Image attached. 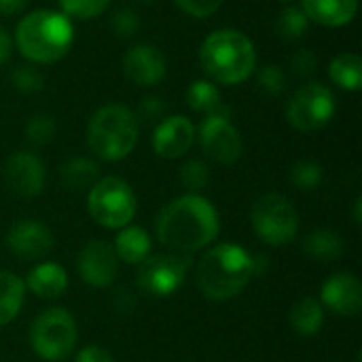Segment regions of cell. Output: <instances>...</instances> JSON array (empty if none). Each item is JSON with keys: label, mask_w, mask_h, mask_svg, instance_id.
Returning a JSON list of instances; mask_svg holds the SVG:
<instances>
[{"label": "cell", "mask_w": 362, "mask_h": 362, "mask_svg": "<svg viewBox=\"0 0 362 362\" xmlns=\"http://www.w3.org/2000/svg\"><path fill=\"white\" fill-rule=\"evenodd\" d=\"M221 233V216L210 199L187 193L172 199L155 221L159 244L174 255L189 257L206 250Z\"/></svg>", "instance_id": "1"}, {"label": "cell", "mask_w": 362, "mask_h": 362, "mask_svg": "<svg viewBox=\"0 0 362 362\" xmlns=\"http://www.w3.org/2000/svg\"><path fill=\"white\" fill-rule=\"evenodd\" d=\"M255 278L252 255L235 242L210 246L197 263V286L210 301H229Z\"/></svg>", "instance_id": "2"}, {"label": "cell", "mask_w": 362, "mask_h": 362, "mask_svg": "<svg viewBox=\"0 0 362 362\" xmlns=\"http://www.w3.org/2000/svg\"><path fill=\"white\" fill-rule=\"evenodd\" d=\"M13 42L28 62L55 64L74 42V25L62 11L38 8L19 19Z\"/></svg>", "instance_id": "3"}, {"label": "cell", "mask_w": 362, "mask_h": 362, "mask_svg": "<svg viewBox=\"0 0 362 362\" xmlns=\"http://www.w3.org/2000/svg\"><path fill=\"white\" fill-rule=\"evenodd\" d=\"M199 64L210 81L221 85H240L257 68V49L240 30H214L199 47Z\"/></svg>", "instance_id": "4"}, {"label": "cell", "mask_w": 362, "mask_h": 362, "mask_svg": "<svg viewBox=\"0 0 362 362\" xmlns=\"http://www.w3.org/2000/svg\"><path fill=\"white\" fill-rule=\"evenodd\" d=\"M140 138V119L125 104L100 106L87 123V146L102 161H121L134 153Z\"/></svg>", "instance_id": "5"}, {"label": "cell", "mask_w": 362, "mask_h": 362, "mask_svg": "<svg viewBox=\"0 0 362 362\" xmlns=\"http://www.w3.org/2000/svg\"><path fill=\"white\" fill-rule=\"evenodd\" d=\"M78 341V327L66 308H47L30 325V346L47 362L66 361Z\"/></svg>", "instance_id": "6"}, {"label": "cell", "mask_w": 362, "mask_h": 362, "mask_svg": "<svg viewBox=\"0 0 362 362\" xmlns=\"http://www.w3.org/2000/svg\"><path fill=\"white\" fill-rule=\"evenodd\" d=\"M138 210L134 189L119 176H104L87 191V212L104 229L119 231L132 225Z\"/></svg>", "instance_id": "7"}, {"label": "cell", "mask_w": 362, "mask_h": 362, "mask_svg": "<svg viewBox=\"0 0 362 362\" xmlns=\"http://www.w3.org/2000/svg\"><path fill=\"white\" fill-rule=\"evenodd\" d=\"M250 223L261 242L269 246H286L297 238L299 212L288 197L265 193L252 204Z\"/></svg>", "instance_id": "8"}, {"label": "cell", "mask_w": 362, "mask_h": 362, "mask_svg": "<svg viewBox=\"0 0 362 362\" xmlns=\"http://www.w3.org/2000/svg\"><path fill=\"white\" fill-rule=\"evenodd\" d=\"M337 100L335 93L320 81L305 83L295 91V95L286 104V121L297 132H316L329 125L335 117Z\"/></svg>", "instance_id": "9"}, {"label": "cell", "mask_w": 362, "mask_h": 362, "mask_svg": "<svg viewBox=\"0 0 362 362\" xmlns=\"http://www.w3.org/2000/svg\"><path fill=\"white\" fill-rule=\"evenodd\" d=\"M189 274V257H180L174 252L148 255L136 272L138 288L157 299L172 297L180 291Z\"/></svg>", "instance_id": "10"}, {"label": "cell", "mask_w": 362, "mask_h": 362, "mask_svg": "<svg viewBox=\"0 0 362 362\" xmlns=\"http://www.w3.org/2000/svg\"><path fill=\"white\" fill-rule=\"evenodd\" d=\"M195 136H199L202 151L212 161H216L221 165L235 163L244 153L242 136H240L238 127L231 123L229 110L206 115L199 125V132H195Z\"/></svg>", "instance_id": "11"}, {"label": "cell", "mask_w": 362, "mask_h": 362, "mask_svg": "<svg viewBox=\"0 0 362 362\" xmlns=\"http://www.w3.org/2000/svg\"><path fill=\"white\" fill-rule=\"evenodd\" d=\"M76 269L81 280L93 288H106L115 282L119 272V259L106 240H91L87 242L76 259Z\"/></svg>", "instance_id": "12"}, {"label": "cell", "mask_w": 362, "mask_h": 362, "mask_svg": "<svg viewBox=\"0 0 362 362\" xmlns=\"http://www.w3.org/2000/svg\"><path fill=\"white\" fill-rule=\"evenodd\" d=\"M4 176L17 197L32 199L42 193L47 182V168L32 151H15L4 163Z\"/></svg>", "instance_id": "13"}, {"label": "cell", "mask_w": 362, "mask_h": 362, "mask_svg": "<svg viewBox=\"0 0 362 362\" xmlns=\"http://www.w3.org/2000/svg\"><path fill=\"white\" fill-rule=\"evenodd\" d=\"M325 310L335 316L354 318L362 310V282L352 272H337L329 276L320 286V299Z\"/></svg>", "instance_id": "14"}, {"label": "cell", "mask_w": 362, "mask_h": 362, "mask_svg": "<svg viewBox=\"0 0 362 362\" xmlns=\"http://www.w3.org/2000/svg\"><path fill=\"white\" fill-rule=\"evenodd\" d=\"M6 248L21 261H42L53 250V233L34 218H23L11 225L6 233Z\"/></svg>", "instance_id": "15"}, {"label": "cell", "mask_w": 362, "mask_h": 362, "mask_svg": "<svg viewBox=\"0 0 362 362\" xmlns=\"http://www.w3.org/2000/svg\"><path fill=\"white\" fill-rule=\"evenodd\" d=\"M163 53L151 42H138L123 55V74L138 87H155L165 78Z\"/></svg>", "instance_id": "16"}, {"label": "cell", "mask_w": 362, "mask_h": 362, "mask_svg": "<svg viewBox=\"0 0 362 362\" xmlns=\"http://www.w3.org/2000/svg\"><path fill=\"white\" fill-rule=\"evenodd\" d=\"M195 142V125L185 115L163 117L153 132V151L161 159H180Z\"/></svg>", "instance_id": "17"}, {"label": "cell", "mask_w": 362, "mask_h": 362, "mask_svg": "<svg viewBox=\"0 0 362 362\" xmlns=\"http://www.w3.org/2000/svg\"><path fill=\"white\" fill-rule=\"evenodd\" d=\"M23 284L38 299H59L68 291V272L59 263L45 261L28 272Z\"/></svg>", "instance_id": "18"}, {"label": "cell", "mask_w": 362, "mask_h": 362, "mask_svg": "<svg viewBox=\"0 0 362 362\" xmlns=\"http://www.w3.org/2000/svg\"><path fill=\"white\" fill-rule=\"evenodd\" d=\"M301 11L308 19L320 25L344 28L354 21L358 0H301Z\"/></svg>", "instance_id": "19"}, {"label": "cell", "mask_w": 362, "mask_h": 362, "mask_svg": "<svg viewBox=\"0 0 362 362\" xmlns=\"http://www.w3.org/2000/svg\"><path fill=\"white\" fill-rule=\"evenodd\" d=\"M119 263H127V265H140L153 248V240L146 233V229L138 227V225H127L123 229H119L117 240L112 244Z\"/></svg>", "instance_id": "20"}, {"label": "cell", "mask_w": 362, "mask_h": 362, "mask_svg": "<svg viewBox=\"0 0 362 362\" xmlns=\"http://www.w3.org/2000/svg\"><path fill=\"white\" fill-rule=\"evenodd\" d=\"M25 301V284L23 280L6 269H0V327L11 325Z\"/></svg>", "instance_id": "21"}, {"label": "cell", "mask_w": 362, "mask_h": 362, "mask_svg": "<svg viewBox=\"0 0 362 362\" xmlns=\"http://www.w3.org/2000/svg\"><path fill=\"white\" fill-rule=\"evenodd\" d=\"M303 252L318 263H335L346 255V242L331 229H318L303 240Z\"/></svg>", "instance_id": "22"}, {"label": "cell", "mask_w": 362, "mask_h": 362, "mask_svg": "<svg viewBox=\"0 0 362 362\" xmlns=\"http://www.w3.org/2000/svg\"><path fill=\"white\" fill-rule=\"evenodd\" d=\"M288 322H291L293 331L303 337L318 335L325 325V308L316 297H305L293 305Z\"/></svg>", "instance_id": "23"}, {"label": "cell", "mask_w": 362, "mask_h": 362, "mask_svg": "<svg viewBox=\"0 0 362 362\" xmlns=\"http://www.w3.org/2000/svg\"><path fill=\"white\" fill-rule=\"evenodd\" d=\"M98 176L100 168L89 157H70L59 170L62 185L70 191H89L98 182Z\"/></svg>", "instance_id": "24"}, {"label": "cell", "mask_w": 362, "mask_h": 362, "mask_svg": "<svg viewBox=\"0 0 362 362\" xmlns=\"http://www.w3.org/2000/svg\"><path fill=\"white\" fill-rule=\"evenodd\" d=\"M331 81L346 89V91H358L362 87V59L358 53H339L333 57L329 66Z\"/></svg>", "instance_id": "25"}, {"label": "cell", "mask_w": 362, "mask_h": 362, "mask_svg": "<svg viewBox=\"0 0 362 362\" xmlns=\"http://www.w3.org/2000/svg\"><path fill=\"white\" fill-rule=\"evenodd\" d=\"M187 104L191 110L202 112V115H214V112H223L227 110L221 104V91L212 81H193L187 87Z\"/></svg>", "instance_id": "26"}, {"label": "cell", "mask_w": 362, "mask_h": 362, "mask_svg": "<svg viewBox=\"0 0 362 362\" xmlns=\"http://www.w3.org/2000/svg\"><path fill=\"white\" fill-rule=\"evenodd\" d=\"M325 178V170L314 159H301L291 168V182L301 191H314L320 187Z\"/></svg>", "instance_id": "27"}, {"label": "cell", "mask_w": 362, "mask_h": 362, "mask_svg": "<svg viewBox=\"0 0 362 362\" xmlns=\"http://www.w3.org/2000/svg\"><path fill=\"white\" fill-rule=\"evenodd\" d=\"M308 25H310V19L305 17V13L299 6H293V4H288L278 15V21H276V28H278L280 36H284L288 40L301 38L308 32Z\"/></svg>", "instance_id": "28"}, {"label": "cell", "mask_w": 362, "mask_h": 362, "mask_svg": "<svg viewBox=\"0 0 362 362\" xmlns=\"http://www.w3.org/2000/svg\"><path fill=\"white\" fill-rule=\"evenodd\" d=\"M110 0H59L62 13L70 19H95L108 8Z\"/></svg>", "instance_id": "29"}, {"label": "cell", "mask_w": 362, "mask_h": 362, "mask_svg": "<svg viewBox=\"0 0 362 362\" xmlns=\"http://www.w3.org/2000/svg\"><path fill=\"white\" fill-rule=\"evenodd\" d=\"M180 182L189 193H197L208 187L210 182V170L204 161L191 159L180 168Z\"/></svg>", "instance_id": "30"}, {"label": "cell", "mask_w": 362, "mask_h": 362, "mask_svg": "<svg viewBox=\"0 0 362 362\" xmlns=\"http://www.w3.org/2000/svg\"><path fill=\"white\" fill-rule=\"evenodd\" d=\"M55 119L51 115H34L25 125V138L34 146H42L53 140L55 136Z\"/></svg>", "instance_id": "31"}, {"label": "cell", "mask_w": 362, "mask_h": 362, "mask_svg": "<svg viewBox=\"0 0 362 362\" xmlns=\"http://www.w3.org/2000/svg\"><path fill=\"white\" fill-rule=\"evenodd\" d=\"M257 85L265 95H280L286 89V74L280 66L267 64L259 70L257 74Z\"/></svg>", "instance_id": "32"}, {"label": "cell", "mask_w": 362, "mask_h": 362, "mask_svg": "<svg viewBox=\"0 0 362 362\" xmlns=\"http://www.w3.org/2000/svg\"><path fill=\"white\" fill-rule=\"evenodd\" d=\"M11 83H13V87H15L17 91H21V93H36V91L42 89L45 78H42V74H40L34 66L25 64V66H17V68L13 70Z\"/></svg>", "instance_id": "33"}, {"label": "cell", "mask_w": 362, "mask_h": 362, "mask_svg": "<svg viewBox=\"0 0 362 362\" xmlns=\"http://www.w3.org/2000/svg\"><path fill=\"white\" fill-rule=\"evenodd\" d=\"M176 6L189 15V17H195V19H206L210 15H214L225 0H174Z\"/></svg>", "instance_id": "34"}, {"label": "cell", "mask_w": 362, "mask_h": 362, "mask_svg": "<svg viewBox=\"0 0 362 362\" xmlns=\"http://www.w3.org/2000/svg\"><path fill=\"white\" fill-rule=\"evenodd\" d=\"M112 30L119 38H129L138 32L140 28V19L136 15V11L132 8H119L115 15H112Z\"/></svg>", "instance_id": "35"}, {"label": "cell", "mask_w": 362, "mask_h": 362, "mask_svg": "<svg viewBox=\"0 0 362 362\" xmlns=\"http://www.w3.org/2000/svg\"><path fill=\"white\" fill-rule=\"evenodd\" d=\"M165 110H168V106H165V102L161 100V98H157V95H146V98H142V102L138 104V119L142 117V119H146V121H157V119H163V115H165Z\"/></svg>", "instance_id": "36"}, {"label": "cell", "mask_w": 362, "mask_h": 362, "mask_svg": "<svg viewBox=\"0 0 362 362\" xmlns=\"http://www.w3.org/2000/svg\"><path fill=\"white\" fill-rule=\"evenodd\" d=\"M291 66H293V72H295V74H299V76H310V74L316 70V66H318V57H316L310 49H303V51H299V53L293 55Z\"/></svg>", "instance_id": "37"}, {"label": "cell", "mask_w": 362, "mask_h": 362, "mask_svg": "<svg viewBox=\"0 0 362 362\" xmlns=\"http://www.w3.org/2000/svg\"><path fill=\"white\" fill-rule=\"evenodd\" d=\"M74 362H115V358L106 348H102L98 344H91V346H85V348H81L76 352Z\"/></svg>", "instance_id": "38"}, {"label": "cell", "mask_w": 362, "mask_h": 362, "mask_svg": "<svg viewBox=\"0 0 362 362\" xmlns=\"http://www.w3.org/2000/svg\"><path fill=\"white\" fill-rule=\"evenodd\" d=\"M13 51V38L8 36V32L0 25V66L11 57Z\"/></svg>", "instance_id": "39"}, {"label": "cell", "mask_w": 362, "mask_h": 362, "mask_svg": "<svg viewBox=\"0 0 362 362\" xmlns=\"http://www.w3.org/2000/svg\"><path fill=\"white\" fill-rule=\"evenodd\" d=\"M25 4L28 0H0V15H17Z\"/></svg>", "instance_id": "40"}, {"label": "cell", "mask_w": 362, "mask_h": 362, "mask_svg": "<svg viewBox=\"0 0 362 362\" xmlns=\"http://www.w3.org/2000/svg\"><path fill=\"white\" fill-rule=\"evenodd\" d=\"M352 216H354V225H362V197L358 195L356 199H354V206H352Z\"/></svg>", "instance_id": "41"}, {"label": "cell", "mask_w": 362, "mask_h": 362, "mask_svg": "<svg viewBox=\"0 0 362 362\" xmlns=\"http://www.w3.org/2000/svg\"><path fill=\"white\" fill-rule=\"evenodd\" d=\"M280 2H284V4H293L295 0H280Z\"/></svg>", "instance_id": "42"}, {"label": "cell", "mask_w": 362, "mask_h": 362, "mask_svg": "<svg viewBox=\"0 0 362 362\" xmlns=\"http://www.w3.org/2000/svg\"><path fill=\"white\" fill-rule=\"evenodd\" d=\"M142 2H153V0H142Z\"/></svg>", "instance_id": "43"}]
</instances>
